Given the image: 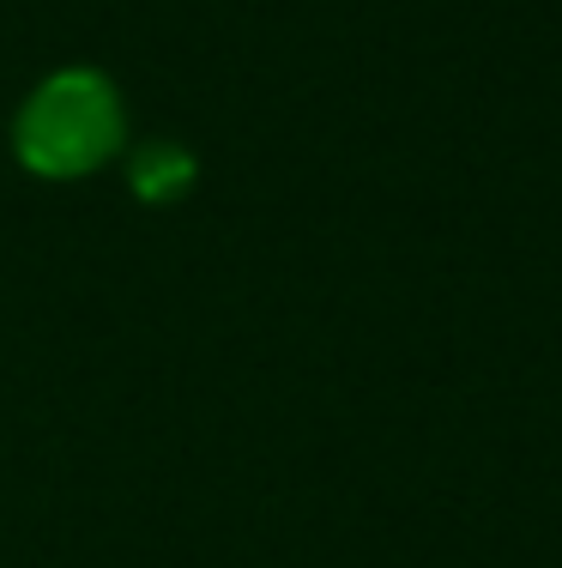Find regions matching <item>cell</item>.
Masks as SVG:
<instances>
[{
  "instance_id": "cell-1",
  "label": "cell",
  "mask_w": 562,
  "mask_h": 568,
  "mask_svg": "<svg viewBox=\"0 0 562 568\" xmlns=\"http://www.w3.org/2000/svg\"><path fill=\"white\" fill-rule=\"evenodd\" d=\"M133 145L127 98L115 85V73L91 61L49 67L31 91L19 98V110L7 121V152L31 182L73 187L91 182L110 164H122Z\"/></svg>"
},
{
  "instance_id": "cell-2",
  "label": "cell",
  "mask_w": 562,
  "mask_h": 568,
  "mask_svg": "<svg viewBox=\"0 0 562 568\" xmlns=\"http://www.w3.org/2000/svg\"><path fill=\"white\" fill-rule=\"evenodd\" d=\"M122 164H127V194L140 200V206H152V212L182 206V200L194 194V182H200V158L187 152L182 140H170V133L133 140Z\"/></svg>"
}]
</instances>
